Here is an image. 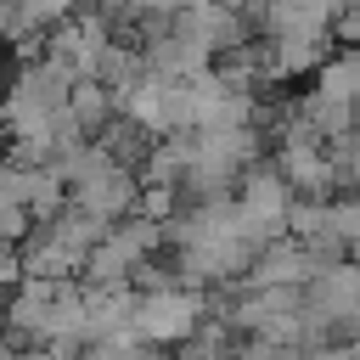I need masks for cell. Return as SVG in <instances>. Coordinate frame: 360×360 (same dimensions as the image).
<instances>
[{
	"instance_id": "cell-4",
	"label": "cell",
	"mask_w": 360,
	"mask_h": 360,
	"mask_svg": "<svg viewBox=\"0 0 360 360\" xmlns=\"http://www.w3.org/2000/svg\"><path fill=\"white\" fill-rule=\"evenodd\" d=\"M17 6H22V17H28V22L45 34V28H51V22H62V17H68L79 0H17Z\"/></svg>"
},
{
	"instance_id": "cell-3",
	"label": "cell",
	"mask_w": 360,
	"mask_h": 360,
	"mask_svg": "<svg viewBox=\"0 0 360 360\" xmlns=\"http://www.w3.org/2000/svg\"><path fill=\"white\" fill-rule=\"evenodd\" d=\"M62 107H68V118L79 124V135H96V129L112 118V90H107L101 79H90V73H84V79H73V84H68V101H62Z\"/></svg>"
},
{
	"instance_id": "cell-1",
	"label": "cell",
	"mask_w": 360,
	"mask_h": 360,
	"mask_svg": "<svg viewBox=\"0 0 360 360\" xmlns=\"http://www.w3.org/2000/svg\"><path fill=\"white\" fill-rule=\"evenodd\" d=\"M208 315V292L202 287H152V292H135V309H129V326L152 343V349H174L197 321Z\"/></svg>"
},
{
	"instance_id": "cell-2",
	"label": "cell",
	"mask_w": 360,
	"mask_h": 360,
	"mask_svg": "<svg viewBox=\"0 0 360 360\" xmlns=\"http://www.w3.org/2000/svg\"><path fill=\"white\" fill-rule=\"evenodd\" d=\"M270 158H276L281 180L292 186V197H332L338 191V174H332V158L321 152V141H270Z\"/></svg>"
},
{
	"instance_id": "cell-6",
	"label": "cell",
	"mask_w": 360,
	"mask_h": 360,
	"mask_svg": "<svg viewBox=\"0 0 360 360\" xmlns=\"http://www.w3.org/2000/svg\"><path fill=\"white\" fill-rule=\"evenodd\" d=\"M22 281V259H17V242H0V298Z\"/></svg>"
},
{
	"instance_id": "cell-5",
	"label": "cell",
	"mask_w": 360,
	"mask_h": 360,
	"mask_svg": "<svg viewBox=\"0 0 360 360\" xmlns=\"http://www.w3.org/2000/svg\"><path fill=\"white\" fill-rule=\"evenodd\" d=\"M28 225H34V214H28L17 197H6V191H0V242H17Z\"/></svg>"
}]
</instances>
